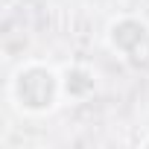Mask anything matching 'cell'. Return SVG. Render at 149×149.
I'll use <instances>...</instances> for the list:
<instances>
[{"instance_id": "1", "label": "cell", "mask_w": 149, "mask_h": 149, "mask_svg": "<svg viewBox=\"0 0 149 149\" xmlns=\"http://www.w3.org/2000/svg\"><path fill=\"white\" fill-rule=\"evenodd\" d=\"M9 105L24 117H47L58 105H64L61 70L41 58H24L6 82Z\"/></svg>"}, {"instance_id": "2", "label": "cell", "mask_w": 149, "mask_h": 149, "mask_svg": "<svg viewBox=\"0 0 149 149\" xmlns=\"http://www.w3.org/2000/svg\"><path fill=\"white\" fill-rule=\"evenodd\" d=\"M105 47L129 67L149 64V24L132 12L114 15L105 26Z\"/></svg>"}, {"instance_id": "3", "label": "cell", "mask_w": 149, "mask_h": 149, "mask_svg": "<svg viewBox=\"0 0 149 149\" xmlns=\"http://www.w3.org/2000/svg\"><path fill=\"white\" fill-rule=\"evenodd\" d=\"M100 88V73L85 64V61H70L61 67V91H64V102L79 105L88 102Z\"/></svg>"}, {"instance_id": "4", "label": "cell", "mask_w": 149, "mask_h": 149, "mask_svg": "<svg viewBox=\"0 0 149 149\" xmlns=\"http://www.w3.org/2000/svg\"><path fill=\"white\" fill-rule=\"evenodd\" d=\"M140 146H149V134H143V137H140Z\"/></svg>"}]
</instances>
